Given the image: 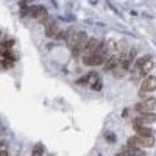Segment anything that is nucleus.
Here are the masks:
<instances>
[{"label": "nucleus", "mask_w": 156, "mask_h": 156, "mask_svg": "<svg viewBox=\"0 0 156 156\" xmlns=\"http://www.w3.org/2000/svg\"><path fill=\"white\" fill-rule=\"evenodd\" d=\"M136 133H138L139 136H153V130H151V128H148L147 125L138 127V128H136Z\"/></svg>", "instance_id": "4468645a"}, {"label": "nucleus", "mask_w": 156, "mask_h": 156, "mask_svg": "<svg viewBox=\"0 0 156 156\" xmlns=\"http://www.w3.org/2000/svg\"><path fill=\"white\" fill-rule=\"evenodd\" d=\"M87 41H89V36H87V33H84V31H80V39H78V44H77V47H75L74 50H72V53H74L75 56L83 55V52H84V47H86Z\"/></svg>", "instance_id": "423d86ee"}, {"label": "nucleus", "mask_w": 156, "mask_h": 156, "mask_svg": "<svg viewBox=\"0 0 156 156\" xmlns=\"http://www.w3.org/2000/svg\"><path fill=\"white\" fill-rule=\"evenodd\" d=\"M98 47H100V42H98L97 37H89V41H87V44L84 47V52H83V56H89V55L97 53Z\"/></svg>", "instance_id": "6e6552de"}, {"label": "nucleus", "mask_w": 156, "mask_h": 156, "mask_svg": "<svg viewBox=\"0 0 156 156\" xmlns=\"http://www.w3.org/2000/svg\"><path fill=\"white\" fill-rule=\"evenodd\" d=\"M116 156H128V155H125L123 151H122V153H119V155H116Z\"/></svg>", "instance_id": "412c9836"}, {"label": "nucleus", "mask_w": 156, "mask_h": 156, "mask_svg": "<svg viewBox=\"0 0 156 156\" xmlns=\"http://www.w3.org/2000/svg\"><path fill=\"white\" fill-rule=\"evenodd\" d=\"M97 80H98L97 72H87L84 77H81L80 80H77V84H81V86H84V84H92V83L97 81Z\"/></svg>", "instance_id": "9d476101"}, {"label": "nucleus", "mask_w": 156, "mask_h": 156, "mask_svg": "<svg viewBox=\"0 0 156 156\" xmlns=\"http://www.w3.org/2000/svg\"><path fill=\"white\" fill-rule=\"evenodd\" d=\"M78 39H80V31H78V33L70 31L69 35H67V37H66V44H67V47H69L70 50H74V48L77 47V44H78Z\"/></svg>", "instance_id": "f8f14e48"}, {"label": "nucleus", "mask_w": 156, "mask_h": 156, "mask_svg": "<svg viewBox=\"0 0 156 156\" xmlns=\"http://www.w3.org/2000/svg\"><path fill=\"white\" fill-rule=\"evenodd\" d=\"M156 122V116L153 112H144L140 114L139 117H136L134 120H133V128H138V127H142V125H151Z\"/></svg>", "instance_id": "f03ea898"}, {"label": "nucleus", "mask_w": 156, "mask_h": 156, "mask_svg": "<svg viewBox=\"0 0 156 156\" xmlns=\"http://www.w3.org/2000/svg\"><path fill=\"white\" fill-rule=\"evenodd\" d=\"M128 145H134V147H153L155 145V138L153 136H133V138L128 139Z\"/></svg>", "instance_id": "f257e3e1"}, {"label": "nucleus", "mask_w": 156, "mask_h": 156, "mask_svg": "<svg viewBox=\"0 0 156 156\" xmlns=\"http://www.w3.org/2000/svg\"><path fill=\"white\" fill-rule=\"evenodd\" d=\"M42 155V147L41 145H36L35 150H33V156H41Z\"/></svg>", "instance_id": "f3484780"}, {"label": "nucleus", "mask_w": 156, "mask_h": 156, "mask_svg": "<svg viewBox=\"0 0 156 156\" xmlns=\"http://www.w3.org/2000/svg\"><path fill=\"white\" fill-rule=\"evenodd\" d=\"M89 3H91V5H97L98 0H89Z\"/></svg>", "instance_id": "aec40b11"}, {"label": "nucleus", "mask_w": 156, "mask_h": 156, "mask_svg": "<svg viewBox=\"0 0 156 156\" xmlns=\"http://www.w3.org/2000/svg\"><path fill=\"white\" fill-rule=\"evenodd\" d=\"M44 25H45V36L47 37H56L59 35V27L55 22V19L47 17V20L44 22Z\"/></svg>", "instance_id": "20e7f679"}, {"label": "nucleus", "mask_w": 156, "mask_h": 156, "mask_svg": "<svg viewBox=\"0 0 156 156\" xmlns=\"http://www.w3.org/2000/svg\"><path fill=\"white\" fill-rule=\"evenodd\" d=\"M106 58H108L106 55H103V53H100V52H97V53H94V55L83 56V63H84L86 66H103Z\"/></svg>", "instance_id": "7ed1b4c3"}, {"label": "nucleus", "mask_w": 156, "mask_h": 156, "mask_svg": "<svg viewBox=\"0 0 156 156\" xmlns=\"http://www.w3.org/2000/svg\"><path fill=\"white\" fill-rule=\"evenodd\" d=\"M28 13H30V16L39 19L42 24H44L45 20H47V17H48V13H47V10H45L44 6H31Z\"/></svg>", "instance_id": "0eeeda50"}, {"label": "nucleus", "mask_w": 156, "mask_h": 156, "mask_svg": "<svg viewBox=\"0 0 156 156\" xmlns=\"http://www.w3.org/2000/svg\"><path fill=\"white\" fill-rule=\"evenodd\" d=\"M0 156H8V151H6V148H0Z\"/></svg>", "instance_id": "6ab92c4d"}, {"label": "nucleus", "mask_w": 156, "mask_h": 156, "mask_svg": "<svg viewBox=\"0 0 156 156\" xmlns=\"http://www.w3.org/2000/svg\"><path fill=\"white\" fill-rule=\"evenodd\" d=\"M127 72H128V70L125 69V67H122L120 64H119V66H117L116 69L112 70V75H114V77H116V78H123L125 75H127Z\"/></svg>", "instance_id": "2eb2a0df"}, {"label": "nucleus", "mask_w": 156, "mask_h": 156, "mask_svg": "<svg viewBox=\"0 0 156 156\" xmlns=\"http://www.w3.org/2000/svg\"><path fill=\"white\" fill-rule=\"evenodd\" d=\"M119 64H120V56L119 55H111V56L106 58L103 66H105V70L106 72H112L117 66H119Z\"/></svg>", "instance_id": "1a4fd4ad"}, {"label": "nucleus", "mask_w": 156, "mask_h": 156, "mask_svg": "<svg viewBox=\"0 0 156 156\" xmlns=\"http://www.w3.org/2000/svg\"><path fill=\"white\" fill-rule=\"evenodd\" d=\"M106 140H108V142H116V136H114L112 133H108V134H106Z\"/></svg>", "instance_id": "a211bd4d"}, {"label": "nucleus", "mask_w": 156, "mask_h": 156, "mask_svg": "<svg viewBox=\"0 0 156 156\" xmlns=\"http://www.w3.org/2000/svg\"><path fill=\"white\" fill-rule=\"evenodd\" d=\"M123 153L128 156H145V151L140 147H134V145H127L123 148Z\"/></svg>", "instance_id": "ddd939ff"}, {"label": "nucleus", "mask_w": 156, "mask_h": 156, "mask_svg": "<svg viewBox=\"0 0 156 156\" xmlns=\"http://www.w3.org/2000/svg\"><path fill=\"white\" fill-rule=\"evenodd\" d=\"M153 91H156V77L155 75H147L142 80L140 92H153Z\"/></svg>", "instance_id": "39448f33"}, {"label": "nucleus", "mask_w": 156, "mask_h": 156, "mask_svg": "<svg viewBox=\"0 0 156 156\" xmlns=\"http://www.w3.org/2000/svg\"><path fill=\"white\" fill-rule=\"evenodd\" d=\"M91 87H92L94 91H102V87H103V83H102L100 80H97L95 83H92V84H91Z\"/></svg>", "instance_id": "dca6fc26"}, {"label": "nucleus", "mask_w": 156, "mask_h": 156, "mask_svg": "<svg viewBox=\"0 0 156 156\" xmlns=\"http://www.w3.org/2000/svg\"><path fill=\"white\" fill-rule=\"evenodd\" d=\"M140 97H142V103L148 111L151 112V109L156 108V97H150V95H145V92H140Z\"/></svg>", "instance_id": "9b49d317"}]
</instances>
